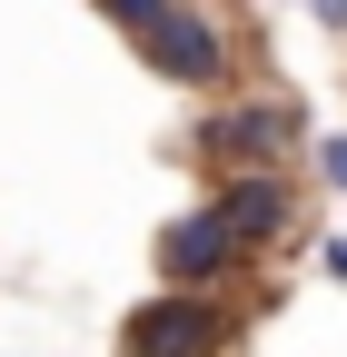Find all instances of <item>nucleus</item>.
I'll return each instance as SVG.
<instances>
[{
    "label": "nucleus",
    "mask_w": 347,
    "mask_h": 357,
    "mask_svg": "<svg viewBox=\"0 0 347 357\" xmlns=\"http://www.w3.org/2000/svg\"><path fill=\"white\" fill-rule=\"evenodd\" d=\"M248 307H229V288H159L149 307H129L119 357H219L238 347Z\"/></svg>",
    "instance_id": "obj_3"
},
{
    "label": "nucleus",
    "mask_w": 347,
    "mask_h": 357,
    "mask_svg": "<svg viewBox=\"0 0 347 357\" xmlns=\"http://www.w3.org/2000/svg\"><path fill=\"white\" fill-rule=\"evenodd\" d=\"M90 10H100V20H109L119 40H139L149 20H169V10H179V0H90Z\"/></svg>",
    "instance_id": "obj_6"
},
{
    "label": "nucleus",
    "mask_w": 347,
    "mask_h": 357,
    "mask_svg": "<svg viewBox=\"0 0 347 357\" xmlns=\"http://www.w3.org/2000/svg\"><path fill=\"white\" fill-rule=\"evenodd\" d=\"M318 278H337V288H347V238H318Z\"/></svg>",
    "instance_id": "obj_8"
},
{
    "label": "nucleus",
    "mask_w": 347,
    "mask_h": 357,
    "mask_svg": "<svg viewBox=\"0 0 347 357\" xmlns=\"http://www.w3.org/2000/svg\"><path fill=\"white\" fill-rule=\"evenodd\" d=\"M308 159H318V189H347V129H327Z\"/></svg>",
    "instance_id": "obj_7"
},
{
    "label": "nucleus",
    "mask_w": 347,
    "mask_h": 357,
    "mask_svg": "<svg viewBox=\"0 0 347 357\" xmlns=\"http://www.w3.org/2000/svg\"><path fill=\"white\" fill-rule=\"evenodd\" d=\"M318 20H327V30H347V0H318Z\"/></svg>",
    "instance_id": "obj_9"
},
{
    "label": "nucleus",
    "mask_w": 347,
    "mask_h": 357,
    "mask_svg": "<svg viewBox=\"0 0 347 357\" xmlns=\"http://www.w3.org/2000/svg\"><path fill=\"white\" fill-rule=\"evenodd\" d=\"M208 199H219V218H229V229H238L258 258H268V248L298 229V178H288V169H238V178H219Z\"/></svg>",
    "instance_id": "obj_5"
},
{
    "label": "nucleus",
    "mask_w": 347,
    "mask_h": 357,
    "mask_svg": "<svg viewBox=\"0 0 347 357\" xmlns=\"http://www.w3.org/2000/svg\"><path fill=\"white\" fill-rule=\"evenodd\" d=\"M139 70L169 79V89H199V100H219V89H238V60H248V30L219 10V0H179L169 20H149L139 40Z\"/></svg>",
    "instance_id": "obj_2"
},
{
    "label": "nucleus",
    "mask_w": 347,
    "mask_h": 357,
    "mask_svg": "<svg viewBox=\"0 0 347 357\" xmlns=\"http://www.w3.org/2000/svg\"><path fill=\"white\" fill-rule=\"evenodd\" d=\"M318 149L308 109H298V89H238V100H208L189 119V159L208 178H238V169H298Z\"/></svg>",
    "instance_id": "obj_1"
},
{
    "label": "nucleus",
    "mask_w": 347,
    "mask_h": 357,
    "mask_svg": "<svg viewBox=\"0 0 347 357\" xmlns=\"http://www.w3.org/2000/svg\"><path fill=\"white\" fill-rule=\"evenodd\" d=\"M149 268H159V288H238L248 268H258V248L219 218V199H199V208H179L149 238Z\"/></svg>",
    "instance_id": "obj_4"
}]
</instances>
